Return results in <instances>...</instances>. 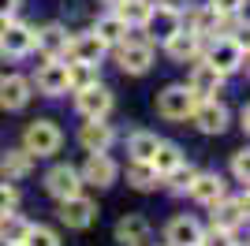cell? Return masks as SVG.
Here are the masks:
<instances>
[{
    "label": "cell",
    "mask_w": 250,
    "mask_h": 246,
    "mask_svg": "<svg viewBox=\"0 0 250 246\" xmlns=\"http://www.w3.org/2000/svg\"><path fill=\"white\" fill-rule=\"evenodd\" d=\"M60 142H63V134L52 120H34L26 127V134H22V149L34 157H52L60 149Z\"/></svg>",
    "instance_id": "1"
},
{
    "label": "cell",
    "mask_w": 250,
    "mask_h": 246,
    "mask_svg": "<svg viewBox=\"0 0 250 246\" xmlns=\"http://www.w3.org/2000/svg\"><path fill=\"white\" fill-rule=\"evenodd\" d=\"M194 104H198V93L190 90V86H168L157 97V112L165 116V120H190Z\"/></svg>",
    "instance_id": "2"
},
{
    "label": "cell",
    "mask_w": 250,
    "mask_h": 246,
    "mask_svg": "<svg viewBox=\"0 0 250 246\" xmlns=\"http://www.w3.org/2000/svg\"><path fill=\"white\" fill-rule=\"evenodd\" d=\"M116 49H120L116 60H120V67L127 75H146L153 67V45L149 41H120Z\"/></svg>",
    "instance_id": "3"
},
{
    "label": "cell",
    "mask_w": 250,
    "mask_h": 246,
    "mask_svg": "<svg viewBox=\"0 0 250 246\" xmlns=\"http://www.w3.org/2000/svg\"><path fill=\"white\" fill-rule=\"evenodd\" d=\"M45 190H49L56 202H63V198H71L83 190V175H79V168H71V164H56V168H49V175H45Z\"/></svg>",
    "instance_id": "4"
},
{
    "label": "cell",
    "mask_w": 250,
    "mask_h": 246,
    "mask_svg": "<svg viewBox=\"0 0 250 246\" xmlns=\"http://www.w3.org/2000/svg\"><path fill=\"white\" fill-rule=\"evenodd\" d=\"M60 220L67 227H90L97 220V205H94V198H86L83 190L79 194H71V198H63L60 202Z\"/></svg>",
    "instance_id": "5"
},
{
    "label": "cell",
    "mask_w": 250,
    "mask_h": 246,
    "mask_svg": "<svg viewBox=\"0 0 250 246\" xmlns=\"http://www.w3.org/2000/svg\"><path fill=\"white\" fill-rule=\"evenodd\" d=\"M190 120H194V127H198L202 134H220L224 127H228V108H224L217 97H206V101L194 104Z\"/></svg>",
    "instance_id": "6"
},
{
    "label": "cell",
    "mask_w": 250,
    "mask_h": 246,
    "mask_svg": "<svg viewBox=\"0 0 250 246\" xmlns=\"http://www.w3.org/2000/svg\"><path fill=\"white\" fill-rule=\"evenodd\" d=\"M75 104H79V112H83L86 120H97V116L112 112V93H108V86L94 82V86H86V90H75Z\"/></svg>",
    "instance_id": "7"
},
{
    "label": "cell",
    "mask_w": 250,
    "mask_h": 246,
    "mask_svg": "<svg viewBox=\"0 0 250 246\" xmlns=\"http://www.w3.org/2000/svg\"><path fill=\"white\" fill-rule=\"evenodd\" d=\"M206 60L213 63L220 75H231V71H239V63H243V49L231 38H213L209 49H206Z\"/></svg>",
    "instance_id": "8"
},
{
    "label": "cell",
    "mask_w": 250,
    "mask_h": 246,
    "mask_svg": "<svg viewBox=\"0 0 250 246\" xmlns=\"http://www.w3.org/2000/svg\"><path fill=\"white\" fill-rule=\"evenodd\" d=\"M34 86H38V93H45V97H60V93H67V63L45 60L42 67H38V75H34Z\"/></svg>",
    "instance_id": "9"
},
{
    "label": "cell",
    "mask_w": 250,
    "mask_h": 246,
    "mask_svg": "<svg viewBox=\"0 0 250 246\" xmlns=\"http://www.w3.org/2000/svg\"><path fill=\"white\" fill-rule=\"evenodd\" d=\"M116 172H120V168H116V161L108 153H90L86 157V164L83 168H79V175H83V183H94V186H112L116 183Z\"/></svg>",
    "instance_id": "10"
},
{
    "label": "cell",
    "mask_w": 250,
    "mask_h": 246,
    "mask_svg": "<svg viewBox=\"0 0 250 246\" xmlns=\"http://www.w3.org/2000/svg\"><path fill=\"white\" fill-rule=\"evenodd\" d=\"M67 45H71V38H67V30H63L60 22H49V26H42V30H34V49H42L45 60L67 56Z\"/></svg>",
    "instance_id": "11"
},
{
    "label": "cell",
    "mask_w": 250,
    "mask_h": 246,
    "mask_svg": "<svg viewBox=\"0 0 250 246\" xmlns=\"http://www.w3.org/2000/svg\"><path fill=\"white\" fill-rule=\"evenodd\" d=\"M26 101H30V79L4 75V79H0V108L19 112V108H26Z\"/></svg>",
    "instance_id": "12"
},
{
    "label": "cell",
    "mask_w": 250,
    "mask_h": 246,
    "mask_svg": "<svg viewBox=\"0 0 250 246\" xmlns=\"http://www.w3.org/2000/svg\"><path fill=\"white\" fill-rule=\"evenodd\" d=\"M187 86L198 93V101H206V97L220 93V86H224V75H220L209 60H202V63H194V67H190V82H187Z\"/></svg>",
    "instance_id": "13"
},
{
    "label": "cell",
    "mask_w": 250,
    "mask_h": 246,
    "mask_svg": "<svg viewBox=\"0 0 250 246\" xmlns=\"http://www.w3.org/2000/svg\"><path fill=\"white\" fill-rule=\"evenodd\" d=\"M30 49H34V26L11 19L4 38H0V52H4V56H26Z\"/></svg>",
    "instance_id": "14"
},
{
    "label": "cell",
    "mask_w": 250,
    "mask_h": 246,
    "mask_svg": "<svg viewBox=\"0 0 250 246\" xmlns=\"http://www.w3.org/2000/svg\"><path fill=\"white\" fill-rule=\"evenodd\" d=\"M104 49H108V45H104L94 30H86V34H75V38H71L67 56H71V60H83V63H101Z\"/></svg>",
    "instance_id": "15"
},
{
    "label": "cell",
    "mask_w": 250,
    "mask_h": 246,
    "mask_svg": "<svg viewBox=\"0 0 250 246\" xmlns=\"http://www.w3.org/2000/svg\"><path fill=\"white\" fill-rule=\"evenodd\" d=\"M79 142L90 149V153H101V149H108V145L116 142V131L104 123V116H97V120L83 123V131H79Z\"/></svg>",
    "instance_id": "16"
},
{
    "label": "cell",
    "mask_w": 250,
    "mask_h": 246,
    "mask_svg": "<svg viewBox=\"0 0 250 246\" xmlns=\"http://www.w3.org/2000/svg\"><path fill=\"white\" fill-rule=\"evenodd\" d=\"M198 49H202V38L194 30H187V26H179V30L165 41V52L172 56V60H179V63H183V60H194Z\"/></svg>",
    "instance_id": "17"
},
{
    "label": "cell",
    "mask_w": 250,
    "mask_h": 246,
    "mask_svg": "<svg viewBox=\"0 0 250 246\" xmlns=\"http://www.w3.org/2000/svg\"><path fill=\"white\" fill-rule=\"evenodd\" d=\"M146 26V34L149 38H157V41H168L172 34L183 26V19H179V11H172V8H157V11H149V19L142 22Z\"/></svg>",
    "instance_id": "18"
},
{
    "label": "cell",
    "mask_w": 250,
    "mask_h": 246,
    "mask_svg": "<svg viewBox=\"0 0 250 246\" xmlns=\"http://www.w3.org/2000/svg\"><path fill=\"white\" fill-rule=\"evenodd\" d=\"M213 209H217V213H213V227H224V231H231L235 224H243V220L250 216L243 198H220Z\"/></svg>",
    "instance_id": "19"
},
{
    "label": "cell",
    "mask_w": 250,
    "mask_h": 246,
    "mask_svg": "<svg viewBox=\"0 0 250 246\" xmlns=\"http://www.w3.org/2000/svg\"><path fill=\"white\" fill-rule=\"evenodd\" d=\"M190 198L202 205H217L224 198V179L217 172H206V175H194V183H190Z\"/></svg>",
    "instance_id": "20"
},
{
    "label": "cell",
    "mask_w": 250,
    "mask_h": 246,
    "mask_svg": "<svg viewBox=\"0 0 250 246\" xmlns=\"http://www.w3.org/2000/svg\"><path fill=\"white\" fill-rule=\"evenodd\" d=\"M165 239H168V246H198L202 227H198V220H190V216H176V220L168 224Z\"/></svg>",
    "instance_id": "21"
},
{
    "label": "cell",
    "mask_w": 250,
    "mask_h": 246,
    "mask_svg": "<svg viewBox=\"0 0 250 246\" xmlns=\"http://www.w3.org/2000/svg\"><path fill=\"white\" fill-rule=\"evenodd\" d=\"M116 243L120 246H142L149 243V224L142 216H124L120 224H116Z\"/></svg>",
    "instance_id": "22"
},
{
    "label": "cell",
    "mask_w": 250,
    "mask_h": 246,
    "mask_svg": "<svg viewBox=\"0 0 250 246\" xmlns=\"http://www.w3.org/2000/svg\"><path fill=\"white\" fill-rule=\"evenodd\" d=\"M34 168V153H26V149H8V153L0 157V175L4 179H22V175H30Z\"/></svg>",
    "instance_id": "23"
},
{
    "label": "cell",
    "mask_w": 250,
    "mask_h": 246,
    "mask_svg": "<svg viewBox=\"0 0 250 246\" xmlns=\"http://www.w3.org/2000/svg\"><path fill=\"white\" fill-rule=\"evenodd\" d=\"M127 30H131V26H127L116 11H112V15H101V19L94 22V34L104 41V45H120V41H127Z\"/></svg>",
    "instance_id": "24"
},
{
    "label": "cell",
    "mask_w": 250,
    "mask_h": 246,
    "mask_svg": "<svg viewBox=\"0 0 250 246\" xmlns=\"http://www.w3.org/2000/svg\"><path fill=\"white\" fill-rule=\"evenodd\" d=\"M116 15L127 22V26H142V22L149 19V11H153V4L149 0H120V4H112Z\"/></svg>",
    "instance_id": "25"
},
{
    "label": "cell",
    "mask_w": 250,
    "mask_h": 246,
    "mask_svg": "<svg viewBox=\"0 0 250 246\" xmlns=\"http://www.w3.org/2000/svg\"><path fill=\"white\" fill-rule=\"evenodd\" d=\"M26 231H30V224H26L15 209H11V213H0V243H4V246H8V243H22Z\"/></svg>",
    "instance_id": "26"
},
{
    "label": "cell",
    "mask_w": 250,
    "mask_h": 246,
    "mask_svg": "<svg viewBox=\"0 0 250 246\" xmlns=\"http://www.w3.org/2000/svg\"><path fill=\"white\" fill-rule=\"evenodd\" d=\"M157 145H161V138L149 131H135L131 134V142H127V153H131V161H153Z\"/></svg>",
    "instance_id": "27"
},
{
    "label": "cell",
    "mask_w": 250,
    "mask_h": 246,
    "mask_svg": "<svg viewBox=\"0 0 250 246\" xmlns=\"http://www.w3.org/2000/svg\"><path fill=\"white\" fill-rule=\"evenodd\" d=\"M157 168L149 161H131V168H127V183L135 186V190H153L157 186Z\"/></svg>",
    "instance_id": "28"
},
{
    "label": "cell",
    "mask_w": 250,
    "mask_h": 246,
    "mask_svg": "<svg viewBox=\"0 0 250 246\" xmlns=\"http://www.w3.org/2000/svg\"><path fill=\"white\" fill-rule=\"evenodd\" d=\"M149 164H153V168H157V175L165 179V175L172 172V168H179V164H183V153H179V145H176V142H161Z\"/></svg>",
    "instance_id": "29"
},
{
    "label": "cell",
    "mask_w": 250,
    "mask_h": 246,
    "mask_svg": "<svg viewBox=\"0 0 250 246\" xmlns=\"http://www.w3.org/2000/svg\"><path fill=\"white\" fill-rule=\"evenodd\" d=\"M94 82H97V63H83V60L67 63V90H86Z\"/></svg>",
    "instance_id": "30"
},
{
    "label": "cell",
    "mask_w": 250,
    "mask_h": 246,
    "mask_svg": "<svg viewBox=\"0 0 250 246\" xmlns=\"http://www.w3.org/2000/svg\"><path fill=\"white\" fill-rule=\"evenodd\" d=\"M217 26H220V15L213 8H198V11H190V19H187V30H194L198 38L217 34Z\"/></svg>",
    "instance_id": "31"
},
{
    "label": "cell",
    "mask_w": 250,
    "mask_h": 246,
    "mask_svg": "<svg viewBox=\"0 0 250 246\" xmlns=\"http://www.w3.org/2000/svg\"><path fill=\"white\" fill-rule=\"evenodd\" d=\"M22 243L26 246H60V235H56L52 227H45V224H30V231H26Z\"/></svg>",
    "instance_id": "32"
},
{
    "label": "cell",
    "mask_w": 250,
    "mask_h": 246,
    "mask_svg": "<svg viewBox=\"0 0 250 246\" xmlns=\"http://www.w3.org/2000/svg\"><path fill=\"white\" fill-rule=\"evenodd\" d=\"M194 168H190V164H179V168H172V172L165 175L168 179V186H172V190H179V194H183V190H190V183H194Z\"/></svg>",
    "instance_id": "33"
},
{
    "label": "cell",
    "mask_w": 250,
    "mask_h": 246,
    "mask_svg": "<svg viewBox=\"0 0 250 246\" xmlns=\"http://www.w3.org/2000/svg\"><path fill=\"white\" fill-rule=\"evenodd\" d=\"M198 246H235V239H231V231H224V227H209V231H202Z\"/></svg>",
    "instance_id": "34"
},
{
    "label": "cell",
    "mask_w": 250,
    "mask_h": 246,
    "mask_svg": "<svg viewBox=\"0 0 250 246\" xmlns=\"http://www.w3.org/2000/svg\"><path fill=\"white\" fill-rule=\"evenodd\" d=\"M231 175L239 183H250V149H239V153L231 157Z\"/></svg>",
    "instance_id": "35"
},
{
    "label": "cell",
    "mask_w": 250,
    "mask_h": 246,
    "mask_svg": "<svg viewBox=\"0 0 250 246\" xmlns=\"http://www.w3.org/2000/svg\"><path fill=\"white\" fill-rule=\"evenodd\" d=\"M15 205H19V190L11 183H0V213H11Z\"/></svg>",
    "instance_id": "36"
},
{
    "label": "cell",
    "mask_w": 250,
    "mask_h": 246,
    "mask_svg": "<svg viewBox=\"0 0 250 246\" xmlns=\"http://www.w3.org/2000/svg\"><path fill=\"white\" fill-rule=\"evenodd\" d=\"M247 0H209V8L217 11V15H239V8Z\"/></svg>",
    "instance_id": "37"
},
{
    "label": "cell",
    "mask_w": 250,
    "mask_h": 246,
    "mask_svg": "<svg viewBox=\"0 0 250 246\" xmlns=\"http://www.w3.org/2000/svg\"><path fill=\"white\" fill-rule=\"evenodd\" d=\"M231 41H235V45H239L243 52H250V22H247V26H239V30H235V38H231Z\"/></svg>",
    "instance_id": "38"
},
{
    "label": "cell",
    "mask_w": 250,
    "mask_h": 246,
    "mask_svg": "<svg viewBox=\"0 0 250 246\" xmlns=\"http://www.w3.org/2000/svg\"><path fill=\"white\" fill-rule=\"evenodd\" d=\"M8 22H11V11H0V38H4V30H8Z\"/></svg>",
    "instance_id": "39"
},
{
    "label": "cell",
    "mask_w": 250,
    "mask_h": 246,
    "mask_svg": "<svg viewBox=\"0 0 250 246\" xmlns=\"http://www.w3.org/2000/svg\"><path fill=\"white\" fill-rule=\"evenodd\" d=\"M239 120H243V131L250 134V104H247V108H243V112H239Z\"/></svg>",
    "instance_id": "40"
},
{
    "label": "cell",
    "mask_w": 250,
    "mask_h": 246,
    "mask_svg": "<svg viewBox=\"0 0 250 246\" xmlns=\"http://www.w3.org/2000/svg\"><path fill=\"white\" fill-rule=\"evenodd\" d=\"M161 8H172V11H179V8H183V0H161Z\"/></svg>",
    "instance_id": "41"
},
{
    "label": "cell",
    "mask_w": 250,
    "mask_h": 246,
    "mask_svg": "<svg viewBox=\"0 0 250 246\" xmlns=\"http://www.w3.org/2000/svg\"><path fill=\"white\" fill-rule=\"evenodd\" d=\"M19 8V0H0V11H15Z\"/></svg>",
    "instance_id": "42"
},
{
    "label": "cell",
    "mask_w": 250,
    "mask_h": 246,
    "mask_svg": "<svg viewBox=\"0 0 250 246\" xmlns=\"http://www.w3.org/2000/svg\"><path fill=\"white\" fill-rule=\"evenodd\" d=\"M243 202H247V209H250V190H247V198H243Z\"/></svg>",
    "instance_id": "43"
},
{
    "label": "cell",
    "mask_w": 250,
    "mask_h": 246,
    "mask_svg": "<svg viewBox=\"0 0 250 246\" xmlns=\"http://www.w3.org/2000/svg\"><path fill=\"white\" fill-rule=\"evenodd\" d=\"M8 246H26V243H8Z\"/></svg>",
    "instance_id": "44"
},
{
    "label": "cell",
    "mask_w": 250,
    "mask_h": 246,
    "mask_svg": "<svg viewBox=\"0 0 250 246\" xmlns=\"http://www.w3.org/2000/svg\"><path fill=\"white\" fill-rule=\"evenodd\" d=\"M104 4H120V0H104Z\"/></svg>",
    "instance_id": "45"
},
{
    "label": "cell",
    "mask_w": 250,
    "mask_h": 246,
    "mask_svg": "<svg viewBox=\"0 0 250 246\" xmlns=\"http://www.w3.org/2000/svg\"><path fill=\"white\" fill-rule=\"evenodd\" d=\"M235 246H239V243H235Z\"/></svg>",
    "instance_id": "46"
}]
</instances>
